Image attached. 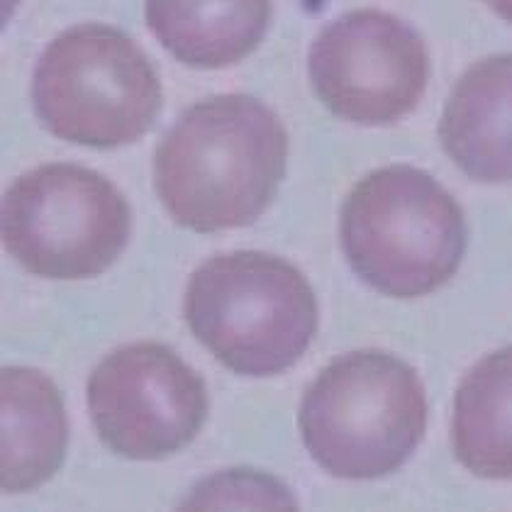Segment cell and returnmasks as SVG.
<instances>
[{
    "label": "cell",
    "instance_id": "8992f818",
    "mask_svg": "<svg viewBox=\"0 0 512 512\" xmlns=\"http://www.w3.org/2000/svg\"><path fill=\"white\" fill-rule=\"evenodd\" d=\"M3 247L30 274L81 281L103 274L130 239V205L98 171L52 161L10 183Z\"/></svg>",
    "mask_w": 512,
    "mask_h": 512
},
{
    "label": "cell",
    "instance_id": "7a4b0ae2",
    "mask_svg": "<svg viewBox=\"0 0 512 512\" xmlns=\"http://www.w3.org/2000/svg\"><path fill=\"white\" fill-rule=\"evenodd\" d=\"M300 434L330 476L371 481L398 471L427 430V393L398 356L361 349L337 356L305 388Z\"/></svg>",
    "mask_w": 512,
    "mask_h": 512
},
{
    "label": "cell",
    "instance_id": "3957f363",
    "mask_svg": "<svg viewBox=\"0 0 512 512\" xmlns=\"http://www.w3.org/2000/svg\"><path fill=\"white\" fill-rule=\"evenodd\" d=\"M339 237L361 281L383 296L420 298L459 271L466 220L437 178L393 164L352 188L339 215Z\"/></svg>",
    "mask_w": 512,
    "mask_h": 512
},
{
    "label": "cell",
    "instance_id": "52a82bcc",
    "mask_svg": "<svg viewBox=\"0 0 512 512\" xmlns=\"http://www.w3.org/2000/svg\"><path fill=\"white\" fill-rule=\"evenodd\" d=\"M308 74L315 96L337 118L391 125L425 96L430 54L408 22L364 8L322 27L310 47Z\"/></svg>",
    "mask_w": 512,
    "mask_h": 512
},
{
    "label": "cell",
    "instance_id": "30bf717a",
    "mask_svg": "<svg viewBox=\"0 0 512 512\" xmlns=\"http://www.w3.org/2000/svg\"><path fill=\"white\" fill-rule=\"evenodd\" d=\"M0 403L3 491H32L52 478L64 461L69 442L64 400L42 371L5 366L0 374Z\"/></svg>",
    "mask_w": 512,
    "mask_h": 512
},
{
    "label": "cell",
    "instance_id": "8fae6325",
    "mask_svg": "<svg viewBox=\"0 0 512 512\" xmlns=\"http://www.w3.org/2000/svg\"><path fill=\"white\" fill-rule=\"evenodd\" d=\"M144 18L154 37L178 61L198 69H225L252 54L264 40L271 22V3L149 0Z\"/></svg>",
    "mask_w": 512,
    "mask_h": 512
},
{
    "label": "cell",
    "instance_id": "7c38bea8",
    "mask_svg": "<svg viewBox=\"0 0 512 512\" xmlns=\"http://www.w3.org/2000/svg\"><path fill=\"white\" fill-rule=\"evenodd\" d=\"M454 454L481 478H512V347L483 356L454 395Z\"/></svg>",
    "mask_w": 512,
    "mask_h": 512
},
{
    "label": "cell",
    "instance_id": "4fadbf2b",
    "mask_svg": "<svg viewBox=\"0 0 512 512\" xmlns=\"http://www.w3.org/2000/svg\"><path fill=\"white\" fill-rule=\"evenodd\" d=\"M176 512H300L281 478L256 469H225L200 478Z\"/></svg>",
    "mask_w": 512,
    "mask_h": 512
},
{
    "label": "cell",
    "instance_id": "5b68a950",
    "mask_svg": "<svg viewBox=\"0 0 512 512\" xmlns=\"http://www.w3.org/2000/svg\"><path fill=\"white\" fill-rule=\"evenodd\" d=\"M161 81L130 35L86 22L54 37L32 76L37 118L71 144L115 149L137 142L157 120Z\"/></svg>",
    "mask_w": 512,
    "mask_h": 512
},
{
    "label": "cell",
    "instance_id": "277c9868",
    "mask_svg": "<svg viewBox=\"0 0 512 512\" xmlns=\"http://www.w3.org/2000/svg\"><path fill=\"white\" fill-rule=\"evenodd\" d=\"M183 315L220 364L242 376H276L308 352L317 298L298 266L264 252L210 256L188 278Z\"/></svg>",
    "mask_w": 512,
    "mask_h": 512
},
{
    "label": "cell",
    "instance_id": "9c48e42d",
    "mask_svg": "<svg viewBox=\"0 0 512 512\" xmlns=\"http://www.w3.org/2000/svg\"><path fill=\"white\" fill-rule=\"evenodd\" d=\"M439 142L473 181H512V54L476 61L454 83Z\"/></svg>",
    "mask_w": 512,
    "mask_h": 512
},
{
    "label": "cell",
    "instance_id": "6da1fadb",
    "mask_svg": "<svg viewBox=\"0 0 512 512\" xmlns=\"http://www.w3.org/2000/svg\"><path fill=\"white\" fill-rule=\"evenodd\" d=\"M288 132L247 93L193 103L154 152V188L178 225L220 232L252 225L278 191Z\"/></svg>",
    "mask_w": 512,
    "mask_h": 512
},
{
    "label": "cell",
    "instance_id": "ba28073f",
    "mask_svg": "<svg viewBox=\"0 0 512 512\" xmlns=\"http://www.w3.org/2000/svg\"><path fill=\"white\" fill-rule=\"evenodd\" d=\"M88 410L110 452L159 461L198 437L208 417V391L174 349L135 342L115 349L91 371Z\"/></svg>",
    "mask_w": 512,
    "mask_h": 512
}]
</instances>
